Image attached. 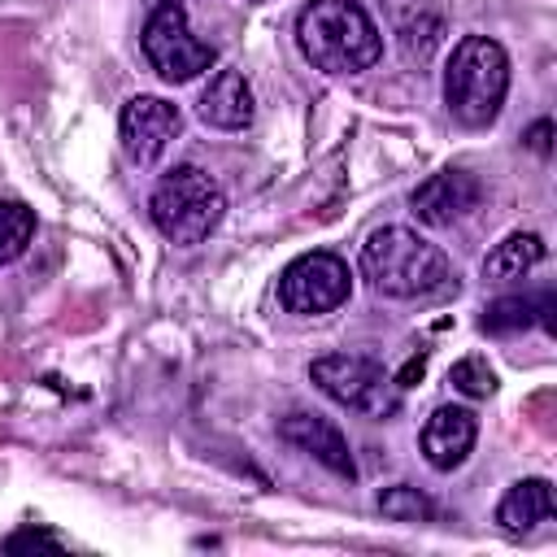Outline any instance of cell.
Masks as SVG:
<instances>
[{"label":"cell","instance_id":"obj_11","mask_svg":"<svg viewBox=\"0 0 557 557\" xmlns=\"http://www.w3.org/2000/svg\"><path fill=\"white\" fill-rule=\"evenodd\" d=\"M479 440V418L461 405H440L422 426V457L435 470H457Z\"/></svg>","mask_w":557,"mask_h":557},{"label":"cell","instance_id":"obj_12","mask_svg":"<svg viewBox=\"0 0 557 557\" xmlns=\"http://www.w3.org/2000/svg\"><path fill=\"white\" fill-rule=\"evenodd\" d=\"M196 113L213 131H244L252 122V87H248V78L239 70H218L213 83L200 91Z\"/></svg>","mask_w":557,"mask_h":557},{"label":"cell","instance_id":"obj_10","mask_svg":"<svg viewBox=\"0 0 557 557\" xmlns=\"http://www.w3.org/2000/svg\"><path fill=\"white\" fill-rule=\"evenodd\" d=\"M278 435L287 444H296L300 453H309L313 461H322L331 474L339 479H352L357 466H352V448L344 440V431L331 422V418H318V413H287L278 422Z\"/></svg>","mask_w":557,"mask_h":557},{"label":"cell","instance_id":"obj_1","mask_svg":"<svg viewBox=\"0 0 557 557\" xmlns=\"http://www.w3.org/2000/svg\"><path fill=\"white\" fill-rule=\"evenodd\" d=\"M296 44L322 74H361L383 57V35L352 0H309L296 17Z\"/></svg>","mask_w":557,"mask_h":557},{"label":"cell","instance_id":"obj_4","mask_svg":"<svg viewBox=\"0 0 557 557\" xmlns=\"http://www.w3.org/2000/svg\"><path fill=\"white\" fill-rule=\"evenodd\" d=\"M148 213H152V226H157L170 244L191 248V244H200V239L213 235V226H218L222 213H226V196H222L218 178L205 174L200 165H174V170L161 174V183L152 187Z\"/></svg>","mask_w":557,"mask_h":557},{"label":"cell","instance_id":"obj_14","mask_svg":"<svg viewBox=\"0 0 557 557\" xmlns=\"http://www.w3.org/2000/svg\"><path fill=\"white\" fill-rule=\"evenodd\" d=\"M540 261H544V239H540L535 231H513V235H505V239L483 257V278H496V283L522 278V274H531Z\"/></svg>","mask_w":557,"mask_h":557},{"label":"cell","instance_id":"obj_18","mask_svg":"<svg viewBox=\"0 0 557 557\" xmlns=\"http://www.w3.org/2000/svg\"><path fill=\"white\" fill-rule=\"evenodd\" d=\"M448 383H453L461 396L483 400V396H492V392H496V370H492L483 357H461V361L448 370Z\"/></svg>","mask_w":557,"mask_h":557},{"label":"cell","instance_id":"obj_6","mask_svg":"<svg viewBox=\"0 0 557 557\" xmlns=\"http://www.w3.org/2000/svg\"><path fill=\"white\" fill-rule=\"evenodd\" d=\"M148 65L165 78V83H191L196 74H205L213 65V48L205 39L191 35L187 26V9L178 0H161L139 35Z\"/></svg>","mask_w":557,"mask_h":557},{"label":"cell","instance_id":"obj_19","mask_svg":"<svg viewBox=\"0 0 557 557\" xmlns=\"http://www.w3.org/2000/svg\"><path fill=\"white\" fill-rule=\"evenodd\" d=\"M39 544L61 548V540H57V535H48V531H17L13 540H4V548H9V553H17V548H39Z\"/></svg>","mask_w":557,"mask_h":557},{"label":"cell","instance_id":"obj_5","mask_svg":"<svg viewBox=\"0 0 557 557\" xmlns=\"http://www.w3.org/2000/svg\"><path fill=\"white\" fill-rule=\"evenodd\" d=\"M309 379L318 383L322 396H331L335 405L357 409V413H366V418H392V413L400 409V387H396V379H392L379 361H370V357H361V352H331V357H318V361L309 366Z\"/></svg>","mask_w":557,"mask_h":557},{"label":"cell","instance_id":"obj_2","mask_svg":"<svg viewBox=\"0 0 557 557\" xmlns=\"http://www.w3.org/2000/svg\"><path fill=\"white\" fill-rule=\"evenodd\" d=\"M361 278L379 296L413 300L448 287V257L440 244L422 239L409 226H379L361 244Z\"/></svg>","mask_w":557,"mask_h":557},{"label":"cell","instance_id":"obj_21","mask_svg":"<svg viewBox=\"0 0 557 557\" xmlns=\"http://www.w3.org/2000/svg\"><path fill=\"white\" fill-rule=\"evenodd\" d=\"M422 370H426V361H422V357H413V361H409V366L396 374V387H409L413 379H422Z\"/></svg>","mask_w":557,"mask_h":557},{"label":"cell","instance_id":"obj_20","mask_svg":"<svg viewBox=\"0 0 557 557\" xmlns=\"http://www.w3.org/2000/svg\"><path fill=\"white\" fill-rule=\"evenodd\" d=\"M548 135H553V126H548V122H535L531 135H527V144H531L535 152H548Z\"/></svg>","mask_w":557,"mask_h":557},{"label":"cell","instance_id":"obj_15","mask_svg":"<svg viewBox=\"0 0 557 557\" xmlns=\"http://www.w3.org/2000/svg\"><path fill=\"white\" fill-rule=\"evenodd\" d=\"M548 309H553V296H500L483 309V331L509 335V331H527L531 322L548 326Z\"/></svg>","mask_w":557,"mask_h":557},{"label":"cell","instance_id":"obj_8","mask_svg":"<svg viewBox=\"0 0 557 557\" xmlns=\"http://www.w3.org/2000/svg\"><path fill=\"white\" fill-rule=\"evenodd\" d=\"M117 135H122V152L135 165H152L178 135V109L161 96H131L122 104Z\"/></svg>","mask_w":557,"mask_h":557},{"label":"cell","instance_id":"obj_3","mask_svg":"<svg viewBox=\"0 0 557 557\" xmlns=\"http://www.w3.org/2000/svg\"><path fill=\"white\" fill-rule=\"evenodd\" d=\"M509 91V57L487 35H466L444 70V104L461 126H492Z\"/></svg>","mask_w":557,"mask_h":557},{"label":"cell","instance_id":"obj_9","mask_svg":"<svg viewBox=\"0 0 557 557\" xmlns=\"http://www.w3.org/2000/svg\"><path fill=\"white\" fill-rule=\"evenodd\" d=\"M479 196H483L479 178L448 165V170L431 174L426 183H418L409 191V213L418 222H426V226H453V222H461L479 205Z\"/></svg>","mask_w":557,"mask_h":557},{"label":"cell","instance_id":"obj_17","mask_svg":"<svg viewBox=\"0 0 557 557\" xmlns=\"http://www.w3.org/2000/svg\"><path fill=\"white\" fill-rule=\"evenodd\" d=\"M379 509L387 518H396V522H431L435 518V505L418 487H409V483H396V487L379 492Z\"/></svg>","mask_w":557,"mask_h":557},{"label":"cell","instance_id":"obj_16","mask_svg":"<svg viewBox=\"0 0 557 557\" xmlns=\"http://www.w3.org/2000/svg\"><path fill=\"white\" fill-rule=\"evenodd\" d=\"M35 235V213L22 200H0V265L17 261Z\"/></svg>","mask_w":557,"mask_h":557},{"label":"cell","instance_id":"obj_7","mask_svg":"<svg viewBox=\"0 0 557 557\" xmlns=\"http://www.w3.org/2000/svg\"><path fill=\"white\" fill-rule=\"evenodd\" d=\"M348 292H352V274H348V261H339L335 252H300L278 274V300L287 313H300V318L339 309Z\"/></svg>","mask_w":557,"mask_h":557},{"label":"cell","instance_id":"obj_13","mask_svg":"<svg viewBox=\"0 0 557 557\" xmlns=\"http://www.w3.org/2000/svg\"><path fill=\"white\" fill-rule=\"evenodd\" d=\"M548 518H553V487H548V479H522L496 505V522L505 531H531V527H540Z\"/></svg>","mask_w":557,"mask_h":557}]
</instances>
